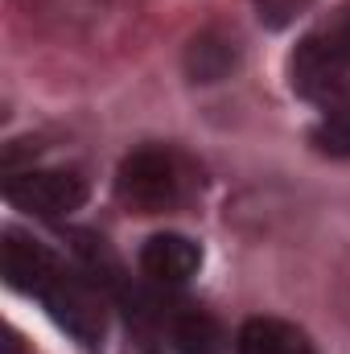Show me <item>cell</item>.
Wrapping results in <instances>:
<instances>
[{"mask_svg":"<svg viewBox=\"0 0 350 354\" xmlns=\"http://www.w3.org/2000/svg\"><path fill=\"white\" fill-rule=\"evenodd\" d=\"M0 264H4V280L29 297H37L50 317L83 346L87 354H99L103 346V309H99V297L91 292V284L83 276H75L71 268L62 264L54 252H46L42 243L8 231L4 235V252H0Z\"/></svg>","mask_w":350,"mask_h":354,"instance_id":"6da1fadb","label":"cell"},{"mask_svg":"<svg viewBox=\"0 0 350 354\" xmlns=\"http://www.w3.org/2000/svg\"><path fill=\"white\" fill-rule=\"evenodd\" d=\"M350 71V0H342L322 25H313L293 58H288V83L305 99H326L342 87Z\"/></svg>","mask_w":350,"mask_h":354,"instance_id":"7a4b0ae2","label":"cell"},{"mask_svg":"<svg viewBox=\"0 0 350 354\" xmlns=\"http://www.w3.org/2000/svg\"><path fill=\"white\" fill-rule=\"evenodd\" d=\"M116 194L136 214H165L181 198V169L169 153L140 149V153L124 157V165L116 174Z\"/></svg>","mask_w":350,"mask_h":354,"instance_id":"3957f363","label":"cell"},{"mask_svg":"<svg viewBox=\"0 0 350 354\" xmlns=\"http://www.w3.org/2000/svg\"><path fill=\"white\" fill-rule=\"evenodd\" d=\"M4 198L37 218H62L87 202V181L75 169H25V174H8Z\"/></svg>","mask_w":350,"mask_h":354,"instance_id":"277c9868","label":"cell"},{"mask_svg":"<svg viewBox=\"0 0 350 354\" xmlns=\"http://www.w3.org/2000/svg\"><path fill=\"white\" fill-rule=\"evenodd\" d=\"M140 268L161 284H181L202 268V252H198L194 239H185L177 231H165V235H153L140 248Z\"/></svg>","mask_w":350,"mask_h":354,"instance_id":"5b68a950","label":"cell"},{"mask_svg":"<svg viewBox=\"0 0 350 354\" xmlns=\"http://www.w3.org/2000/svg\"><path fill=\"white\" fill-rule=\"evenodd\" d=\"M239 354H313V346L305 342L301 330H293L288 322L276 317H252L243 322L239 338H235Z\"/></svg>","mask_w":350,"mask_h":354,"instance_id":"8992f818","label":"cell"},{"mask_svg":"<svg viewBox=\"0 0 350 354\" xmlns=\"http://www.w3.org/2000/svg\"><path fill=\"white\" fill-rule=\"evenodd\" d=\"M235 62H239L235 41L223 37V33H214V29L198 33L190 41V50H185V71H190L194 83H219V79H227L235 71Z\"/></svg>","mask_w":350,"mask_h":354,"instance_id":"52a82bcc","label":"cell"},{"mask_svg":"<svg viewBox=\"0 0 350 354\" xmlns=\"http://www.w3.org/2000/svg\"><path fill=\"white\" fill-rule=\"evenodd\" d=\"M174 346L177 354H223V330L210 313H177L174 317Z\"/></svg>","mask_w":350,"mask_h":354,"instance_id":"ba28073f","label":"cell"},{"mask_svg":"<svg viewBox=\"0 0 350 354\" xmlns=\"http://www.w3.org/2000/svg\"><path fill=\"white\" fill-rule=\"evenodd\" d=\"M252 4H256V12H260V21L268 29H288L297 17L309 12L313 0H252Z\"/></svg>","mask_w":350,"mask_h":354,"instance_id":"9c48e42d","label":"cell"},{"mask_svg":"<svg viewBox=\"0 0 350 354\" xmlns=\"http://www.w3.org/2000/svg\"><path fill=\"white\" fill-rule=\"evenodd\" d=\"M342 111H347V115H350V99H347V107H342Z\"/></svg>","mask_w":350,"mask_h":354,"instance_id":"30bf717a","label":"cell"}]
</instances>
